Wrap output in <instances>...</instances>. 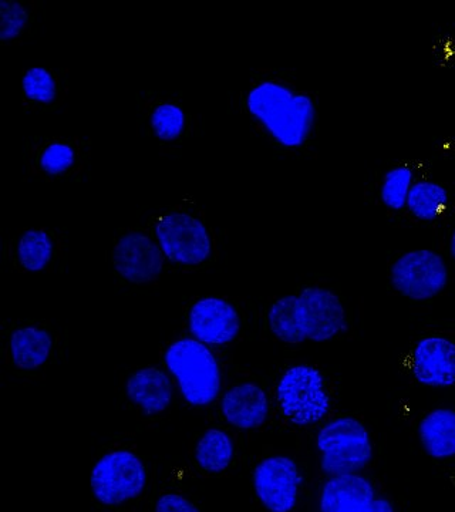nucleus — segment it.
<instances>
[{"label": "nucleus", "instance_id": "obj_1", "mask_svg": "<svg viewBox=\"0 0 455 512\" xmlns=\"http://www.w3.org/2000/svg\"><path fill=\"white\" fill-rule=\"evenodd\" d=\"M228 109L276 153L306 156L319 128L318 94L292 70L258 67L229 90Z\"/></svg>", "mask_w": 455, "mask_h": 512}, {"label": "nucleus", "instance_id": "obj_2", "mask_svg": "<svg viewBox=\"0 0 455 512\" xmlns=\"http://www.w3.org/2000/svg\"><path fill=\"white\" fill-rule=\"evenodd\" d=\"M140 215L143 224L154 232L168 266L175 271L190 274L217 265L224 251L225 231L194 198L143 207Z\"/></svg>", "mask_w": 455, "mask_h": 512}, {"label": "nucleus", "instance_id": "obj_3", "mask_svg": "<svg viewBox=\"0 0 455 512\" xmlns=\"http://www.w3.org/2000/svg\"><path fill=\"white\" fill-rule=\"evenodd\" d=\"M134 104L138 133L161 156L180 160L185 148L204 136V114L195 111L180 90H140Z\"/></svg>", "mask_w": 455, "mask_h": 512}, {"label": "nucleus", "instance_id": "obj_4", "mask_svg": "<svg viewBox=\"0 0 455 512\" xmlns=\"http://www.w3.org/2000/svg\"><path fill=\"white\" fill-rule=\"evenodd\" d=\"M26 175L43 183L83 184L91 180L93 140L83 136H29L23 144Z\"/></svg>", "mask_w": 455, "mask_h": 512}, {"label": "nucleus", "instance_id": "obj_5", "mask_svg": "<svg viewBox=\"0 0 455 512\" xmlns=\"http://www.w3.org/2000/svg\"><path fill=\"white\" fill-rule=\"evenodd\" d=\"M6 366L16 375L33 376L53 365L66 330L46 319L5 320L0 332Z\"/></svg>", "mask_w": 455, "mask_h": 512}, {"label": "nucleus", "instance_id": "obj_6", "mask_svg": "<svg viewBox=\"0 0 455 512\" xmlns=\"http://www.w3.org/2000/svg\"><path fill=\"white\" fill-rule=\"evenodd\" d=\"M111 272L124 288H148L160 281L167 259L154 232L140 222L117 228L109 249Z\"/></svg>", "mask_w": 455, "mask_h": 512}, {"label": "nucleus", "instance_id": "obj_7", "mask_svg": "<svg viewBox=\"0 0 455 512\" xmlns=\"http://www.w3.org/2000/svg\"><path fill=\"white\" fill-rule=\"evenodd\" d=\"M164 363L185 402L195 407L215 402L221 392L222 373L207 345L194 338L175 340L165 349Z\"/></svg>", "mask_w": 455, "mask_h": 512}, {"label": "nucleus", "instance_id": "obj_8", "mask_svg": "<svg viewBox=\"0 0 455 512\" xmlns=\"http://www.w3.org/2000/svg\"><path fill=\"white\" fill-rule=\"evenodd\" d=\"M69 255V232L64 227H25L3 239L2 262L19 274L62 271Z\"/></svg>", "mask_w": 455, "mask_h": 512}, {"label": "nucleus", "instance_id": "obj_9", "mask_svg": "<svg viewBox=\"0 0 455 512\" xmlns=\"http://www.w3.org/2000/svg\"><path fill=\"white\" fill-rule=\"evenodd\" d=\"M320 466L332 477L357 474L373 457L372 440L362 421L339 417L326 423L316 440Z\"/></svg>", "mask_w": 455, "mask_h": 512}, {"label": "nucleus", "instance_id": "obj_10", "mask_svg": "<svg viewBox=\"0 0 455 512\" xmlns=\"http://www.w3.org/2000/svg\"><path fill=\"white\" fill-rule=\"evenodd\" d=\"M147 468L133 451L113 450L101 456L91 470L94 500L104 507H119L136 500L147 487Z\"/></svg>", "mask_w": 455, "mask_h": 512}, {"label": "nucleus", "instance_id": "obj_11", "mask_svg": "<svg viewBox=\"0 0 455 512\" xmlns=\"http://www.w3.org/2000/svg\"><path fill=\"white\" fill-rule=\"evenodd\" d=\"M282 416L296 426H312L329 413L330 399L325 380L312 366H293L276 386Z\"/></svg>", "mask_w": 455, "mask_h": 512}, {"label": "nucleus", "instance_id": "obj_12", "mask_svg": "<svg viewBox=\"0 0 455 512\" xmlns=\"http://www.w3.org/2000/svg\"><path fill=\"white\" fill-rule=\"evenodd\" d=\"M185 322L192 338L204 345L227 346L239 338L245 319L238 302L225 296H202L187 306Z\"/></svg>", "mask_w": 455, "mask_h": 512}, {"label": "nucleus", "instance_id": "obj_13", "mask_svg": "<svg viewBox=\"0 0 455 512\" xmlns=\"http://www.w3.org/2000/svg\"><path fill=\"white\" fill-rule=\"evenodd\" d=\"M393 288L410 301H428L447 288L448 266L431 249H414L394 261L390 271Z\"/></svg>", "mask_w": 455, "mask_h": 512}, {"label": "nucleus", "instance_id": "obj_14", "mask_svg": "<svg viewBox=\"0 0 455 512\" xmlns=\"http://www.w3.org/2000/svg\"><path fill=\"white\" fill-rule=\"evenodd\" d=\"M295 295L299 322L306 340L328 342L345 330V305L332 289L308 285Z\"/></svg>", "mask_w": 455, "mask_h": 512}, {"label": "nucleus", "instance_id": "obj_15", "mask_svg": "<svg viewBox=\"0 0 455 512\" xmlns=\"http://www.w3.org/2000/svg\"><path fill=\"white\" fill-rule=\"evenodd\" d=\"M256 497L269 512H292L298 503L301 473L291 457L271 456L252 474Z\"/></svg>", "mask_w": 455, "mask_h": 512}, {"label": "nucleus", "instance_id": "obj_16", "mask_svg": "<svg viewBox=\"0 0 455 512\" xmlns=\"http://www.w3.org/2000/svg\"><path fill=\"white\" fill-rule=\"evenodd\" d=\"M66 67L33 66L22 73L20 103L25 113L49 114L63 106L70 93Z\"/></svg>", "mask_w": 455, "mask_h": 512}, {"label": "nucleus", "instance_id": "obj_17", "mask_svg": "<svg viewBox=\"0 0 455 512\" xmlns=\"http://www.w3.org/2000/svg\"><path fill=\"white\" fill-rule=\"evenodd\" d=\"M320 512H396L359 474L332 477L320 491Z\"/></svg>", "mask_w": 455, "mask_h": 512}, {"label": "nucleus", "instance_id": "obj_18", "mask_svg": "<svg viewBox=\"0 0 455 512\" xmlns=\"http://www.w3.org/2000/svg\"><path fill=\"white\" fill-rule=\"evenodd\" d=\"M410 369L421 384L450 387L455 384V342L444 336L421 339L410 356Z\"/></svg>", "mask_w": 455, "mask_h": 512}, {"label": "nucleus", "instance_id": "obj_19", "mask_svg": "<svg viewBox=\"0 0 455 512\" xmlns=\"http://www.w3.org/2000/svg\"><path fill=\"white\" fill-rule=\"evenodd\" d=\"M221 412L224 419L235 429H259L268 419V394L258 383L235 384L222 396Z\"/></svg>", "mask_w": 455, "mask_h": 512}, {"label": "nucleus", "instance_id": "obj_20", "mask_svg": "<svg viewBox=\"0 0 455 512\" xmlns=\"http://www.w3.org/2000/svg\"><path fill=\"white\" fill-rule=\"evenodd\" d=\"M126 394L128 400L148 416L164 413L173 402L170 377L154 366L131 373L126 383Z\"/></svg>", "mask_w": 455, "mask_h": 512}, {"label": "nucleus", "instance_id": "obj_21", "mask_svg": "<svg viewBox=\"0 0 455 512\" xmlns=\"http://www.w3.org/2000/svg\"><path fill=\"white\" fill-rule=\"evenodd\" d=\"M45 20L42 0H2L0 2V43L18 45L36 35Z\"/></svg>", "mask_w": 455, "mask_h": 512}, {"label": "nucleus", "instance_id": "obj_22", "mask_svg": "<svg viewBox=\"0 0 455 512\" xmlns=\"http://www.w3.org/2000/svg\"><path fill=\"white\" fill-rule=\"evenodd\" d=\"M421 444L433 458L444 460L455 456V412L433 410L420 421Z\"/></svg>", "mask_w": 455, "mask_h": 512}, {"label": "nucleus", "instance_id": "obj_23", "mask_svg": "<svg viewBox=\"0 0 455 512\" xmlns=\"http://www.w3.org/2000/svg\"><path fill=\"white\" fill-rule=\"evenodd\" d=\"M235 444L227 431L208 429L201 434L194 447L195 464L207 474H221L231 466Z\"/></svg>", "mask_w": 455, "mask_h": 512}, {"label": "nucleus", "instance_id": "obj_24", "mask_svg": "<svg viewBox=\"0 0 455 512\" xmlns=\"http://www.w3.org/2000/svg\"><path fill=\"white\" fill-rule=\"evenodd\" d=\"M450 204V192L443 184L431 180H414L407 197L406 211L420 222H434Z\"/></svg>", "mask_w": 455, "mask_h": 512}, {"label": "nucleus", "instance_id": "obj_25", "mask_svg": "<svg viewBox=\"0 0 455 512\" xmlns=\"http://www.w3.org/2000/svg\"><path fill=\"white\" fill-rule=\"evenodd\" d=\"M266 326L269 332L281 342L301 345L306 338L299 322L296 295L282 296L269 305L266 311Z\"/></svg>", "mask_w": 455, "mask_h": 512}, {"label": "nucleus", "instance_id": "obj_26", "mask_svg": "<svg viewBox=\"0 0 455 512\" xmlns=\"http://www.w3.org/2000/svg\"><path fill=\"white\" fill-rule=\"evenodd\" d=\"M414 183V170L410 164H397L383 174L379 187L380 201L387 210H406L407 197Z\"/></svg>", "mask_w": 455, "mask_h": 512}, {"label": "nucleus", "instance_id": "obj_27", "mask_svg": "<svg viewBox=\"0 0 455 512\" xmlns=\"http://www.w3.org/2000/svg\"><path fill=\"white\" fill-rule=\"evenodd\" d=\"M155 512H200V510L184 495L165 493L155 503Z\"/></svg>", "mask_w": 455, "mask_h": 512}, {"label": "nucleus", "instance_id": "obj_28", "mask_svg": "<svg viewBox=\"0 0 455 512\" xmlns=\"http://www.w3.org/2000/svg\"><path fill=\"white\" fill-rule=\"evenodd\" d=\"M448 247H450V254L455 261V225L453 231H451L450 239H448Z\"/></svg>", "mask_w": 455, "mask_h": 512}, {"label": "nucleus", "instance_id": "obj_29", "mask_svg": "<svg viewBox=\"0 0 455 512\" xmlns=\"http://www.w3.org/2000/svg\"><path fill=\"white\" fill-rule=\"evenodd\" d=\"M453 43H454V46H455V32H454V39H453Z\"/></svg>", "mask_w": 455, "mask_h": 512}]
</instances>
